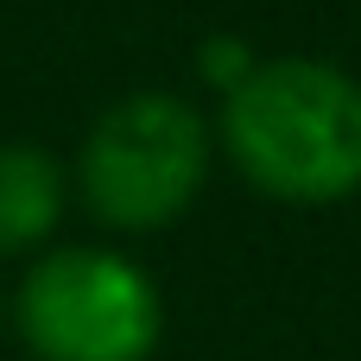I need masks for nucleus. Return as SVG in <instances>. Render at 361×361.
Wrapping results in <instances>:
<instances>
[{
	"label": "nucleus",
	"instance_id": "nucleus-3",
	"mask_svg": "<svg viewBox=\"0 0 361 361\" xmlns=\"http://www.w3.org/2000/svg\"><path fill=\"white\" fill-rule=\"evenodd\" d=\"M13 324L38 361H146L165 336V298L127 254L57 247L25 267Z\"/></svg>",
	"mask_w": 361,
	"mask_h": 361
},
{
	"label": "nucleus",
	"instance_id": "nucleus-5",
	"mask_svg": "<svg viewBox=\"0 0 361 361\" xmlns=\"http://www.w3.org/2000/svg\"><path fill=\"white\" fill-rule=\"evenodd\" d=\"M254 63H260V57H254L241 38H203V51H197L203 82H209V89H222V95H228V89H241V82L254 76Z\"/></svg>",
	"mask_w": 361,
	"mask_h": 361
},
{
	"label": "nucleus",
	"instance_id": "nucleus-4",
	"mask_svg": "<svg viewBox=\"0 0 361 361\" xmlns=\"http://www.w3.org/2000/svg\"><path fill=\"white\" fill-rule=\"evenodd\" d=\"M70 203V178L51 146L38 140H0V260L38 254Z\"/></svg>",
	"mask_w": 361,
	"mask_h": 361
},
{
	"label": "nucleus",
	"instance_id": "nucleus-1",
	"mask_svg": "<svg viewBox=\"0 0 361 361\" xmlns=\"http://www.w3.org/2000/svg\"><path fill=\"white\" fill-rule=\"evenodd\" d=\"M222 152L273 203H343L361 190V82L324 57H260L222 95Z\"/></svg>",
	"mask_w": 361,
	"mask_h": 361
},
{
	"label": "nucleus",
	"instance_id": "nucleus-2",
	"mask_svg": "<svg viewBox=\"0 0 361 361\" xmlns=\"http://www.w3.org/2000/svg\"><path fill=\"white\" fill-rule=\"evenodd\" d=\"M209 184V121L165 89H133L95 114L76 146V190L114 235H159Z\"/></svg>",
	"mask_w": 361,
	"mask_h": 361
},
{
	"label": "nucleus",
	"instance_id": "nucleus-6",
	"mask_svg": "<svg viewBox=\"0 0 361 361\" xmlns=\"http://www.w3.org/2000/svg\"><path fill=\"white\" fill-rule=\"evenodd\" d=\"M0 317H6V305H0Z\"/></svg>",
	"mask_w": 361,
	"mask_h": 361
}]
</instances>
